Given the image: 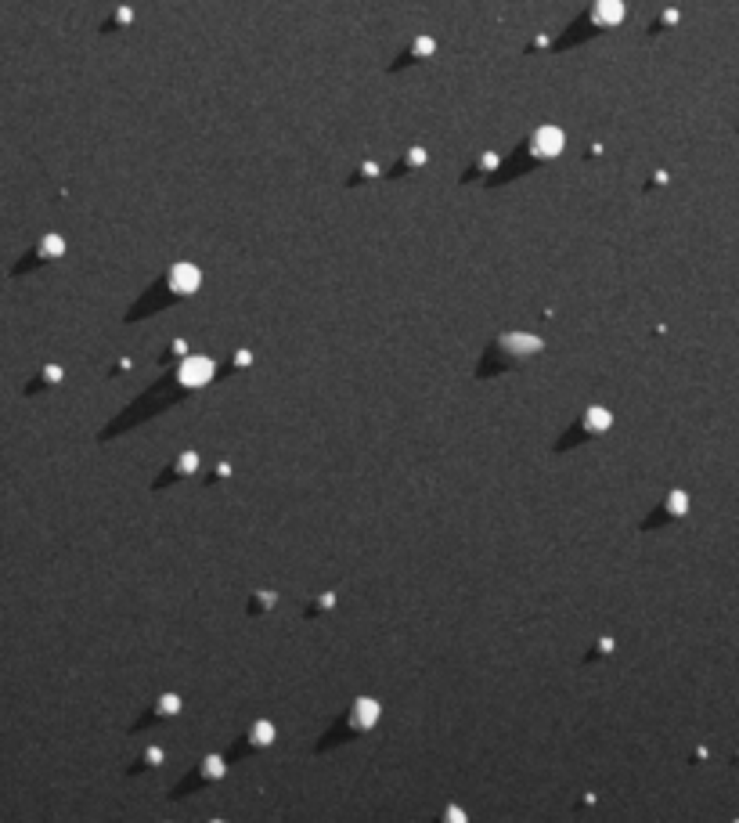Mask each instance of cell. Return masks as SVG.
<instances>
[{
	"label": "cell",
	"mask_w": 739,
	"mask_h": 823,
	"mask_svg": "<svg viewBox=\"0 0 739 823\" xmlns=\"http://www.w3.org/2000/svg\"><path fill=\"white\" fill-rule=\"evenodd\" d=\"M689 506H693L689 491H681V487L667 491V499H664V513H671V517H686V513H689Z\"/></svg>",
	"instance_id": "obj_6"
},
{
	"label": "cell",
	"mask_w": 739,
	"mask_h": 823,
	"mask_svg": "<svg viewBox=\"0 0 739 823\" xmlns=\"http://www.w3.org/2000/svg\"><path fill=\"white\" fill-rule=\"evenodd\" d=\"M501 347H505L508 354H538V351L545 347V340L534 336V333H513V336L501 340Z\"/></svg>",
	"instance_id": "obj_4"
},
{
	"label": "cell",
	"mask_w": 739,
	"mask_h": 823,
	"mask_svg": "<svg viewBox=\"0 0 739 823\" xmlns=\"http://www.w3.org/2000/svg\"><path fill=\"white\" fill-rule=\"evenodd\" d=\"M613 426V412L606 408V405H592L588 412H585V430L588 433H606Z\"/></svg>",
	"instance_id": "obj_5"
},
{
	"label": "cell",
	"mask_w": 739,
	"mask_h": 823,
	"mask_svg": "<svg viewBox=\"0 0 739 823\" xmlns=\"http://www.w3.org/2000/svg\"><path fill=\"white\" fill-rule=\"evenodd\" d=\"M199 466H202V459H199L195 452H184V455L177 459V473H184V477H192V473H199Z\"/></svg>",
	"instance_id": "obj_10"
},
{
	"label": "cell",
	"mask_w": 739,
	"mask_h": 823,
	"mask_svg": "<svg viewBox=\"0 0 739 823\" xmlns=\"http://www.w3.org/2000/svg\"><path fill=\"white\" fill-rule=\"evenodd\" d=\"M43 376H47V379H51V383H54V379H62V368H54V365H51V368H47V372H43Z\"/></svg>",
	"instance_id": "obj_13"
},
{
	"label": "cell",
	"mask_w": 739,
	"mask_h": 823,
	"mask_svg": "<svg viewBox=\"0 0 739 823\" xmlns=\"http://www.w3.org/2000/svg\"><path fill=\"white\" fill-rule=\"evenodd\" d=\"M224 773H227L224 755H206V758H202V777H206V780H220Z\"/></svg>",
	"instance_id": "obj_8"
},
{
	"label": "cell",
	"mask_w": 739,
	"mask_h": 823,
	"mask_svg": "<svg viewBox=\"0 0 739 823\" xmlns=\"http://www.w3.org/2000/svg\"><path fill=\"white\" fill-rule=\"evenodd\" d=\"M166 279H169V289L181 293V296H192L202 289V267L195 260H174L166 271Z\"/></svg>",
	"instance_id": "obj_1"
},
{
	"label": "cell",
	"mask_w": 739,
	"mask_h": 823,
	"mask_svg": "<svg viewBox=\"0 0 739 823\" xmlns=\"http://www.w3.org/2000/svg\"><path fill=\"white\" fill-rule=\"evenodd\" d=\"M235 361H239V365H242V368H246V365H249V361H253V354H249V351H242V354H239V358H235Z\"/></svg>",
	"instance_id": "obj_14"
},
{
	"label": "cell",
	"mask_w": 739,
	"mask_h": 823,
	"mask_svg": "<svg viewBox=\"0 0 739 823\" xmlns=\"http://www.w3.org/2000/svg\"><path fill=\"white\" fill-rule=\"evenodd\" d=\"M177 711H181V697H177V693H162V697H159V715L174 719Z\"/></svg>",
	"instance_id": "obj_9"
},
{
	"label": "cell",
	"mask_w": 739,
	"mask_h": 823,
	"mask_svg": "<svg viewBox=\"0 0 739 823\" xmlns=\"http://www.w3.org/2000/svg\"><path fill=\"white\" fill-rule=\"evenodd\" d=\"M145 758H148L152 765H159V762H162V751H159V747H148V751H145Z\"/></svg>",
	"instance_id": "obj_12"
},
{
	"label": "cell",
	"mask_w": 739,
	"mask_h": 823,
	"mask_svg": "<svg viewBox=\"0 0 739 823\" xmlns=\"http://www.w3.org/2000/svg\"><path fill=\"white\" fill-rule=\"evenodd\" d=\"M249 744H253V747H271V744H274V723L256 719L253 730H249Z\"/></svg>",
	"instance_id": "obj_7"
},
{
	"label": "cell",
	"mask_w": 739,
	"mask_h": 823,
	"mask_svg": "<svg viewBox=\"0 0 739 823\" xmlns=\"http://www.w3.org/2000/svg\"><path fill=\"white\" fill-rule=\"evenodd\" d=\"M379 715H382V708H379V700L375 697H357L354 704H350V726L354 730H372L375 723H379Z\"/></svg>",
	"instance_id": "obj_3"
},
{
	"label": "cell",
	"mask_w": 739,
	"mask_h": 823,
	"mask_svg": "<svg viewBox=\"0 0 739 823\" xmlns=\"http://www.w3.org/2000/svg\"><path fill=\"white\" fill-rule=\"evenodd\" d=\"M447 819H451V823H462V819H466V809H462V805H451V809H447Z\"/></svg>",
	"instance_id": "obj_11"
},
{
	"label": "cell",
	"mask_w": 739,
	"mask_h": 823,
	"mask_svg": "<svg viewBox=\"0 0 739 823\" xmlns=\"http://www.w3.org/2000/svg\"><path fill=\"white\" fill-rule=\"evenodd\" d=\"M213 358H206V354H188L184 361H181V368H177V379H181V387H202V383H209L213 379Z\"/></svg>",
	"instance_id": "obj_2"
}]
</instances>
